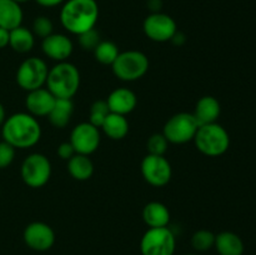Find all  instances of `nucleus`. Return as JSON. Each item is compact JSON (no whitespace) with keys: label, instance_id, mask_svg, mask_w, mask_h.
I'll list each match as a JSON object with an SVG mask.
<instances>
[{"label":"nucleus","instance_id":"f257e3e1","mask_svg":"<svg viewBox=\"0 0 256 255\" xmlns=\"http://www.w3.org/2000/svg\"><path fill=\"white\" fill-rule=\"evenodd\" d=\"M2 126V139L15 149L32 148L42 138L39 122L29 112H15L10 115Z\"/></svg>","mask_w":256,"mask_h":255},{"label":"nucleus","instance_id":"f03ea898","mask_svg":"<svg viewBox=\"0 0 256 255\" xmlns=\"http://www.w3.org/2000/svg\"><path fill=\"white\" fill-rule=\"evenodd\" d=\"M99 19L96 0H66L60 10V22L66 32L80 35L94 29Z\"/></svg>","mask_w":256,"mask_h":255},{"label":"nucleus","instance_id":"7ed1b4c3","mask_svg":"<svg viewBox=\"0 0 256 255\" xmlns=\"http://www.w3.org/2000/svg\"><path fill=\"white\" fill-rule=\"evenodd\" d=\"M46 89L56 99H72L80 88V72L74 64L62 62L49 69Z\"/></svg>","mask_w":256,"mask_h":255},{"label":"nucleus","instance_id":"20e7f679","mask_svg":"<svg viewBox=\"0 0 256 255\" xmlns=\"http://www.w3.org/2000/svg\"><path fill=\"white\" fill-rule=\"evenodd\" d=\"M194 142L198 150L206 156H220L230 146V136L224 126L218 122L200 125L195 134Z\"/></svg>","mask_w":256,"mask_h":255},{"label":"nucleus","instance_id":"39448f33","mask_svg":"<svg viewBox=\"0 0 256 255\" xmlns=\"http://www.w3.org/2000/svg\"><path fill=\"white\" fill-rule=\"evenodd\" d=\"M115 76L122 82H136L149 70V59L139 50H128L118 55L112 65Z\"/></svg>","mask_w":256,"mask_h":255},{"label":"nucleus","instance_id":"423d86ee","mask_svg":"<svg viewBox=\"0 0 256 255\" xmlns=\"http://www.w3.org/2000/svg\"><path fill=\"white\" fill-rule=\"evenodd\" d=\"M175 248L176 238L168 226L149 228L140 242V252L142 255H174Z\"/></svg>","mask_w":256,"mask_h":255},{"label":"nucleus","instance_id":"0eeeda50","mask_svg":"<svg viewBox=\"0 0 256 255\" xmlns=\"http://www.w3.org/2000/svg\"><path fill=\"white\" fill-rule=\"evenodd\" d=\"M199 126L192 112H178L165 122L162 134L172 144H185L194 140Z\"/></svg>","mask_w":256,"mask_h":255},{"label":"nucleus","instance_id":"6e6552de","mask_svg":"<svg viewBox=\"0 0 256 255\" xmlns=\"http://www.w3.org/2000/svg\"><path fill=\"white\" fill-rule=\"evenodd\" d=\"M22 179L28 186L32 189L44 186L52 176V162L40 152H32L28 155L20 168Z\"/></svg>","mask_w":256,"mask_h":255},{"label":"nucleus","instance_id":"1a4fd4ad","mask_svg":"<svg viewBox=\"0 0 256 255\" xmlns=\"http://www.w3.org/2000/svg\"><path fill=\"white\" fill-rule=\"evenodd\" d=\"M48 69L46 62L36 56L25 59L16 70V82L25 92L39 89L46 84Z\"/></svg>","mask_w":256,"mask_h":255},{"label":"nucleus","instance_id":"9d476101","mask_svg":"<svg viewBox=\"0 0 256 255\" xmlns=\"http://www.w3.org/2000/svg\"><path fill=\"white\" fill-rule=\"evenodd\" d=\"M142 174L148 184L162 188L172 180V169L164 155L148 154L142 162Z\"/></svg>","mask_w":256,"mask_h":255},{"label":"nucleus","instance_id":"9b49d317","mask_svg":"<svg viewBox=\"0 0 256 255\" xmlns=\"http://www.w3.org/2000/svg\"><path fill=\"white\" fill-rule=\"evenodd\" d=\"M144 34L155 42H170L175 32H178V25L170 15L164 12H152L145 18L142 22Z\"/></svg>","mask_w":256,"mask_h":255},{"label":"nucleus","instance_id":"f8f14e48","mask_svg":"<svg viewBox=\"0 0 256 255\" xmlns=\"http://www.w3.org/2000/svg\"><path fill=\"white\" fill-rule=\"evenodd\" d=\"M102 135H100L99 128L94 126L89 122H80L70 134V144L75 149L76 154L88 155L95 152L100 145Z\"/></svg>","mask_w":256,"mask_h":255},{"label":"nucleus","instance_id":"ddd939ff","mask_svg":"<svg viewBox=\"0 0 256 255\" xmlns=\"http://www.w3.org/2000/svg\"><path fill=\"white\" fill-rule=\"evenodd\" d=\"M22 239L30 249L35 252H46L54 245L55 232L50 225L42 222H34L26 225Z\"/></svg>","mask_w":256,"mask_h":255},{"label":"nucleus","instance_id":"4468645a","mask_svg":"<svg viewBox=\"0 0 256 255\" xmlns=\"http://www.w3.org/2000/svg\"><path fill=\"white\" fill-rule=\"evenodd\" d=\"M42 49L48 58L58 62H66L68 58L72 55L74 45H72L70 38H68V35L52 32V35L42 39Z\"/></svg>","mask_w":256,"mask_h":255},{"label":"nucleus","instance_id":"2eb2a0df","mask_svg":"<svg viewBox=\"0 0 256 255\" xmlns=\"http://www.w3.org/2000/svg\"><path fill=\"white\" fill-rule=\"evenodd\" d=\"M55 102H56V98L46 88H39V89L28 92L25 106H26L28 112L32 116H48L54 108Z\"/></svg>","mask_w":256,"mask_h":255},{"label":"nucleus","instance_id":"dca6fc26","mask_svg":"<svg viewBox=\"0 0 256 255\" xmlns=\"http://www.w3.org/2000/svg\"><path fill=\"white\" fill-rule=\"evenodd\" d=\"M108 106H109L110 112L120 115H128L136 108L138 98L132 90L128 88H118L112 90L106 99Z\"/></svg>","mask_w":256,"mask_h":255},{"label":"nucleus","instance_id":"f3484780","mask_svg":"<svg viewBox=\"0 0 256 255\" xmlns=\"http://www.w3.org/2000/svg\"><path fill=\"white\" fill-rule=\"evenodd\" d=\"M220 112H222V106L216 98L212 96V95H205L198 100L192 115L196 119L198 124L205 125L216 122L218 118L220 116Z\"/></svg>","mask_w":256,"mask_h":255},{"label":"nucleus","instance_id":"a211bd4d","mask_svg":"<svg viewBox=\"0 0 256 255\" xmlns=\"http://www.w3.org/2000/svg\"><path fill=\"white\" fill-rule=\"evenodd\" d=\"M142 220L149 228H165L170 222V212L160 202H150L142 209Z\"/></svg>","mask_w":256,"mask_h":255},{"label":"nucleus","instance_id":"6ab92c4d","mask_svg":"<svg viewBox=\"0 0 256 255\" xmlns=\"http://www.w3.org/2000/svg\"><path fill=\"white\" fill-rule=\"evenodd\" d=\"M22 9L14 0H0V28L12 30L22 22Z\"/></svg>","mask_w":256,"mask_h":255},{"label":"nucleus","instance_id":"aec40b11","mask_svg":"<svg viewBox=\"0 0 256 255\" xmlns=\"http://www.w3.org/2000/svg\"><path fill=\"white\" fill-rule=\"evenodd\" d=\"M214 246L219 255H242L245 249L242 238L232 232H222L215 235Z\"/></svg>","mask_w":256,"mask_h":255},{"label":"nucleus","instance_id":"412c9836","mask_svg":"<svg viewBox=\"0 0 256 255\" xmlns=\"http://www.w3.org/2000/svg\"><path fill=\"white\" fill-rule=\"evenodd\" d=\"M100 129L112 140H122L129 132V122L124 115L110 112Z\"/></svg>","mask_w":256,"mask_h":255},{"label":"nucleus","instance_id":"4be33fe9","mask_svg":"<svg viewBox=\"0 0 256 255\" xmlns=\"http://www.w3.org/2000/svg\"><path fill=\"white\" fill-rule=\"evenodd\" d=\"M68 172L78 182L89 180L94 174V164L88 155L75 154L68 160Z\"/></svg>","mask_w":256,"mask_h":255},{"label":"nucleus","instance_id":"5701e85b","mask_svg":"<svg viewBox=\"0 0 256 255\" xmlns=\"http://www.w3.org/2000/svg\"><path fill=\"white\" fill-rule=\"evenodd\" d=\"M72 112H74V104L72 99H56L54 108L48 118L52 126L62 129L70 122Z\"/></svg>","mask_w":256,"mask_h":255},{"label":"nucleus","instance_id":"b1692460","mask_svg":"<svg viewBox=\"0 0 256 255\" xmlns=\"http://www.w3.org/2000/svg\"><path fill=\"white\" fill-rule=\"evenodd\" d=\"M35 44V35L32 30L24 26H18L15 29L10 30L9 45L14 52L25 54V52H32Z\"/></svg>","mask_w":256,"mask_h":255},{"label":"nucleus","instance_id":"393cba45","mask_svg":"<svg viewBox=\"0 0 256 255\" xmlns=\"http://www.w3.org/2000/svg\"><path fill=\"white\" fill-rule=\"evenodd\" d=\"M92 52L96 62L102 65H112L118 55L120 54L118 45L110 40H102Z\"/></svg>","mask_w":256,"mask_h":255},{"label":"nucleus","instance_id":"a878e982","mask_svg":"<svg viewBox=\"0 0 256 255\" xmlns=\"http://www.w3.org/2000/svg\"><path fill=\"white\" fill-rule=\"evenodd\" d=\"M215 245V234L210 230L200 229L192 236V246L196 252H208Z\"/></svg>","mask_w":256,"mask_h":255},{"label":"nucleus","instance_id":"bb28decb","mask_svg":"<svg viewBox=\"0 0 256 255\" xmlns=\"http://www.w3.org/2000/svg\"><path fill=\"white\" fill-rule=\"evenodd\" d=\"M110 114V109L108 106L106 100H96L92 102L89 112V122L96 128H102L108 115Z\"/></svg>","mask_w":256,"mask_h":255},{"label":"nucleus","instance_id":"cd10ccee","mask_svg":"<svg viewBox=\"0 0 256 255\" xmlns=\"http://www.w3.org/2000/svg\"><path fill=\"white\" fill-rule=\"evenodd\" d=\"M52 30H54V24L49 18L44 16V15L36 16L32 22V34L35 36L45 39L52 34Z\"/></svg>","mask_w":256,"mask_h":255},{"label":"nucleus","instance_id":"c85d7f7f","mask_svg":"<svg viewBox=\"0 0 256 255\" xmlns=\"http://www.w3.org/2000/svg\"><path fill=\"white\" fill-rule=\"evenodd\" d=\"M168 145H169V142L164 136V134L156 132L148 139L146 149L152 155H164L168 150Z\"/></svg>","mask_w":256,"mask_h":255},{"label":"nucleus","instance_id":"c756f323","mask_svg":"<svg viewBox=\"0 0 256 255\" xmlns=\"http://www.w3.org/2000/svg\"><path fill=\"white\" fill-rule=\"evenodd\" d=\"M79 38V45L84 50H89V52H94L95 48L99 45V42H102L100 39V34L96 29H90L88 32H82V34L78 35Z\"/></svg>","mask_w":256,"mask_h":255},{"label":"nucleus","instance_id":"7c9ffc66","mask_svg":"<svg viewBox=\"0 0 256 255\" xmlns=\"http://www.w3.org/2000/svg\"><path fill=\"white\" fill-rule=\"evenodd\" d=\"M15 158V148L9 142H0V169H5L9 166Z\"/></svg>","mask_w":256,"mask_h":255},{"label":"nucleus","instance_id":"2f4dec72","mask_svg":"<svg viewBox=\"0 0 256 255\" xmlns=\"http://www.w3.org/2000/svg\"><path fill=\"white\" fill-rule=\"evenodd\" d=\"M56 152H58V155H59L60 159L66 160V162L69 159H72V158L76 154V152H75V149L72 148V145L70 144V142H62V144L58 146Z\"/></svg>","mask_w":256,"mask_h":255},{"label":"nucleus","instance_id":"473e14b6","mask_svg":"<svg viewBox=\"0 0 256 255\" xmlns=\"http://www.w3.org/2000/svg\"><path fill=\"white\" fill-rule=\"evenodd\" d=\"M35 2L42 8H55L62 5L66 0H35Z\"/></svg>","mask_w":256,"mask_h":255},{"label":"nucleus","instance_id":"72a5a7b5","mask_svg":"<svg viewBox=\"0 0 256 255\" xmlns=\"http://www.w3.org/2000/svg\"><path fill=\"white\" fill-rule=\"evenodd\" d=\"M9 39H10V30L4 29V28H0V49H4L9 45Z\"/></svg>","mask_w":256,"mask_h":255},{"label":"nucleus","instance_id":"f704fd0d","mask_svg":"<svg viewBox=\"0 0 256 255\" xmlns=\"http://www.w3.org/2000/svg\"><path fill=\"white\" fill-rule=\"evenodd\" d=\"M146 6L150 10V14L152 12H160L162 8V0H148Z\"/></svg>","mask_w":256,"mask_h":255},{"label":"nucleus","instance_id":"c9c22d12","mask_svg":"<svg viewBox=\"0 0 256 255\" xmlns=\"http://www.w3.org/2000/svg\"><path fill=\"white\" fill-rule=\"evenodd\" d=\"M170 42H172L175 45L180 46V45H182L185 42H186V36H185L184 32H179V30H178V32H175L174 36H172V39L170 40Z\"/></svg>","mask_w":256,"mask_h":255},{"label":"nucleus","instance_id":"e433bc0d","mask_svg":"<svg viewBox=\"0 0 256 255\" xmlns=\"http://www.w3.org/2000/svg\"><path fill=\"white\" fill-rule=\"evenodd\" d=\"M5 119H6V112H5V108H4V105L0 102V126L4 124Z\"/></svg>","mask_w":256,"mask_h":255},{"label":"nucleus","instance_id":"4c0bfd02","mask_svg":"<svg viewBox=\"0 0 256 255\" xmlns=\"http://www.w3.org/2000/svg\"><path fill=\"white\" fill-rule=\"evenodd\" d=\"M14 2H16L18 4H24V2H30V0H14Z\"/></svg>","mask_w":256,"mask_h":255},{"label":"nucleus","instance_id":"58836bf2","mask_svg":"<svg viewBox=\"0 0 256 255\" xmlns=\"http://www.w3.org/2000/svg\"><path fill=\"white\" fill-rule=\"evenodd\" d=\"M185 255H198V254H185Z\"/></svg>","mask_w":256,"mask_h":255}]
</instances>
